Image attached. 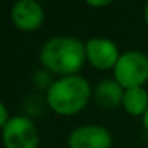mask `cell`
Returning <instances> with one entry per match:
<instances>
[{
  "instance_id": "cell-3",
  "label": "cell",
  "mask_w": 148,
  "mask_h": 148,
  "mask_svg": "<svg viewBox=\"0 0 148 148\" xmlns=\"http://www.w3.org/2000/svg\"><path fill=\"white\" fill-rule=\"evenodd\" d=\"M113 77L124 89L143 86L148 80V56L137 49L124 51L113 69Z\"/></svg>"
},
{
  "instance_id": "cell-6",
  "label": "cell",
  "mask_w": 148,
  "mask_h": 148,
  "mask_svg": "<svg viewBox=\"0 0 148 148\" xmlns=\"http://www.w3.org/2000/svg\"><path fill=\"white\" fill-rule=\"evenodd\" d=\"M84 46H86V61H89L92 67L100 70L115 69L121 56L116 43L105 37H92L84 42Z\"/></svg>"
},
{
  "instance_id": "cell-10",
  "label": "cell",
  "mask_w": 148,
  "mask_h": 148,
  "mask_svg": "<svg viewBox=\"0 0 148 148\" xmlns=\"http://www.w3.org/2000/svg\"><path fill=\"white\" fill-rule=\"evenodd\" d=\"M10 119H11V116L8 115V108L5 105V102H0V126L3 127Z\"/></svg>"
},
{
  "instance_id": "cell-4",
  "label": "cell",
  "mask_w": 148,
  "mask_h": 148,
  "mask_svg": "<svg viewBox=\"0 0 148 148\" xmlns=\"http://www.w3.org/2000/svg\"><path fill=\"white\" fill-rule=\"evenodd\" d=\"M2 138L7 148H37L40 134L29 116L16 115L2 127Z\"/></svg>"
},
{
  "instance_id": "cell-7",
  "label": "cell",
  "mask_w": 148,
  "mask_h": 148,
  "mask_svg": "<svg viewBox=\"0 0 148 148\" xmlns=\"http://www.w3.org/2000/svg\"><path fill=\"white\" fill-rule=\"evenodd\" d=\"M11 21L19 30L30 32L43 24L45 11L37 0H18L11 7Z\"/></svg>"
},
{
  "instance_id": "cell-8",
  "label": "cell",
  "mask_w": 148,
  "mask_h": 148,
  "mask_svg": "<svg viewBox=\"0 0 148 148\" xmlns=\"http://www.w3.org/2000/svg\"><path fill=\"white\" fill-rule=\"evenodd\" d=\"M92 96L96 99L97 105L105 107V108H113L116 105H121L123 96H124V88L113 78H107L96 84L92 89Z\"/></svg>"
},
{
  "instance_id": "cell-5",
  "label": "cell",
  "mask_w": 148,
  "mask_h": 148,
  "mask_svg": "<svg viewBox=\"0 0 148 148\" xmlns=\"http://www.w3.org/2000/svg\"><path fill=\"white\" fill-rule=\"evenodd\" d=\"M112 132L100 124H83L69 134V148H110Z\"/></svg>"
},
{
  "instance_id": "cell-12",
  "label": "cell",
  "mask_w": 148,
  "mask_h": 148,
  "mask_svg": "<svg viewBox=\"0 0 148 148\" xmlns=\"http://www.w3.org/2000/svg\"><path fill=\"white\" fill-rule=\"evenodd\" d=\"M142 123H143V127L148 131V108H147V112L143 113V116H142Z\"/></svg>"
},
{
  "instance_id": "cell-2",
  "label": "cell",
  "mask_w": 148,
  "mask_h": 148,
  "mask_svg": "<svg viewBox=\"0 0 148 148\" xmlns=\"http://www.w3.org/2000/svg\"><path fill=\"white\" fill-rule=\"evenodd\" d=\"M91 94L92 88L86 78L69 75L51 81L46 89V102L56 113L69 116L83 110L89 102Z\"/></svg>"
},
{
  "instance_id": "cell-1",
  "label": "cell",
  "mask_w": 148,
  "mask_h": 148,
  "mask_svg": "<svg viewBox=\"0 0 148 148\" xmlns=\"http://www.w3.org/2000/svg\"><path fill=\"white\" fill-rule=\"evenodd\" d=\"M40 62L46 70L61 77L77 75L86 61L84 42L72 35H54L40 48Z\"/></svg>"
},
{
  "instance_id": "cell-11",
  "label": "cell",
  "mask_w": 148,
  "mask_h": 148,
  "mask_svg": "<svg viewBox=\"0 0 148 148\" xmlns=\"http://www.w3.org/2000/svg\"><path fill=\"white\" fill-rule=\"evenodd\" d=\"M86 3L89 7H105V5H110L112 2L110 0H86Z\"/></svg>"
},
{
  "instance_id": "cell-9",
  "label": "cell",
  "mask_w": 148,
  "mask_h": 148,
  "mask_svg": "<svg viewBox=\"0 0 148 148\" xmlns=\"http://www.w3.org/2000/svg\"><path fill=\"white\" fill-rule=\"evenodd\" d=\"M123 108L132 116H143V113L148 108V92L143 86L124 89L121 102Z\"/></svg>"
},
{
  "instance_id": "cell-13",
  "label": "cell",
  "mask_w": 148,
  "mask_h": 148,
  "mask_svg": "<svg viewBox=\"0 0 148 148\" xmlns=\"http://www.w3.org/2000/svg\"><path fill=\"white\" fill-rule=\"evenodd\" d=\"M143 16H145V23H147V26H148V2H147V5H145V10H143Z\"/></svg>"
}]
</instances>
